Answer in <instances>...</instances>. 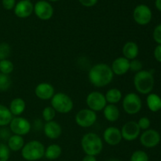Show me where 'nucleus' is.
<instances>
[{"mask_svg": "<svg viewBox=\"0 0 161 161\" xmlns=\"http://www.w3.org/2000/svg\"><path fill=\"white\" fill-rule=\"evenodd\" d=\"M113 77L114 74L111 67L105 63L95 64L88 72L90 83L96 87H103L107 86L113 81Z\"/></svg>", "mask_w": 161, "mask_h": 161, "instance_id": "nucleus-1", "label": "nucleus"}, {"mask_svg": "<svg viewBox=\"0 0 161 161\" xmlns=\"http://www.w3.org/2000/svg\"><path fill=\"white\" fill-rule=\"evenodd\" d=\"M81 147L86 155L96 157L103 149V142L98 135L89 132L85 134L82 138Z\"/></svg>", "mask_w": 161, "mask_h": 161, "instance_id": "nucleus-2", "label": "nucleus"}, {"mask_svg": "<svg viewBox=\"0 0 161 161\" xmlns=\"http://www.w3.org/2000/svg\"><path fill=\"white\" fill-rule=\"evenodd\" d=\"M155 84L153 74L149 71L142 70L134 77V86L139 94H149L153 91Z\"/></svg>", "mask_w": 161, "mask_h": 161, "instance_id": "nucleus-3", "label": "nucleus"}, {"mask_svg": "<svg viewBox=\"0 0 161 161\" xmlns=\"http://www.w3.org/2000/svg\"><path fill=\"white\" fill-rule=\"evenodd\" d=\"M45 146L41 142L32 140L23 146L21 156L27 161H36L42 159L45 153Z\"/></svg>", "mask_w": 161, "mask_h": 161, "instance_id": "nucleus-4", "label": "nucleus"}, {"mask_svg": "<svg viewBox=\"0 0 161 161\" xmlns=\"http://www.w3.org/2000/svg\"><path fill=\"white\" fill-rule=\"evenodd\" d=\"M50 104L56 113L61 114H67L70 113L74 106L72 98L68 94L62 92L55 93L53 97L50 99Z\"/></svg>", "mask_w": 161, "mask_h": 161, "instance_id": "nucleus-5", "label": "nucleus"}, {"mask_svg": "<svg viewBox=\"0 0 161 161\" xmlns=\"http://www.w3.org/2000/svg\"><path fill=\"white\" fill-rule=\"evenodd\" d=\"M122 105L123 108L127 114L135 115L141 111L142 102L138 94L131 92L124 96Z\"/></svg>", "mask_w": 161, "mask_h": 161, "instance_id": "nucleus-6", "label": "nucleus"}, {"mask_svg": "<svg viewBox=\"0 0 161 161\" xmlns=\"http://www.w3.org/2000/svg\"><path fill=\"white\" fill-rule=\"evenodd\" d=\"M86 103L88 108L94 112L102 111L107 105L105 94L99 91H92L86 96Z\"/></svg>", "mask_w": 161, "mask_h": 161, "instance_id": "nucleus-7", "label": "nucleus"}, {"mask_svg": "<svg viewBox=\"0 0 161 161\" xmlns=\"http://www.w3.org/2000/svg\"><path fill=\"white\" fill-rule=\"evenodd\" d=\"M97 113L90 108H83L80 110L75 115V123L80 127L88 128L95 124L97 121Z\"/></svg>", "mask_w": 161, "mask_h": 161, "instance_id": "nucleus-8", "label": "nucleus"}, {"mask_svg": "<svg viewBox=\"0 0 161 161\" xmlns=\"http://www.w3.org/2000/svg\"><path fill=\"white\" fill-rule=\"evenodd\" d=\"M9 130L14 135L24 136L28 135L31 128V125L26 118L15 116L9 124Z\"/></svg>", "mask_w": 161, "mask_h": 161, "instance_id": "nucleus-9", "label": "nucleus"}, {"mask_svg": "<svg viewBox=\"0 0 161 161\" xmlns=\"http://www.w3.org/2000/svg\"><path fill=\"white\" fill-rule=\"evenodd\" d=\"M133 18L138 25L142 26L147 25L153 18L152 10L146 5H138L133 11Z\"/></svg>", "mask_w": 161, "mask_h": 161, "instance_id": "nucleus-10", "label": "nucleus"}, {"mask_svg": "<svg viewBox=\"0 0 161 161\" xmlns=\"http://www.w3.org/2000/svg\"><path fill=\"white\" fill-rule=\"evenodd\" d=\"M34 13L40 20H48L53 17V8L49 2L40 0L34 5Z\"/></svg>", "mask_w": 161, "mask_h": 161, "instance_id": "nucleus-11", "label": "nucleus"}, {"mask_svg": "<svg viewBox=\"0 0 161 161\" xmlns=\"http://www.w3.org/2000/svg\"><path fill=\"white\" fill-rule=\"evenodd\" d=\"M160 133L154 129H148L144 130L140 135V142L146 148H154L160 142Z\"/></svg>", "mask_w": 161, "mask_h": 161, "instance_id": "nucleus-12", "label": "nucleus"}, {"mask_svg": "<svg viewBox=\"0 0 161 161\" xmlns=\"http://www.w3.org/2000/svg\"><path fill=\"white\" fill-rule=\"evenodd\" d=\"M123 139L127 142L135 141L139 137L141 129L135 121H128L124 124L120 130Z\"/></svg>", "mask_w": 161, "mask_h": 161, "instance_id": "nucleus-13", "label": "nucleus"}, {"mask_svg": "<svg viewBox=\"0 0 161 161\" xmlns=\"http://www.w3.org/2000/svg\"><path fill=\"white\" fill-rule=\"evenodd\" d=\"M14 11V14L19 18H27L34 13V5L31 1L20 0L16 3Z\"/></svg>", "mask_w": 161, "mask_h": 161, "instance_id": "nucleus-14", "label": "nucleus"}, {"mask_svg": "<svg viewBox=\"0 0 161 161\" xmlns=\"http://www.w3.org/2000/svg\"><path fill=\"white\" fill-rule=\"evenodd\" d=\"M103 139L108 146H117L123 139L120 130L116 127H107L104 130Z\"/></svg>", "mask_w": 161, "mask_h": 161, "instance_id": "nucleus-15", "label": "nucleus"}, {"mask_svg": "<svg viewBox=\"0 0 161 161\" xmlns=\"http://www.w3.org/2000/svg\"><path fill=\"white\" fill-rule=\"evenodd\" d=\"M35 94L41 100H50L55 94L54 87L49 83H40L35 88Z\"/></svg>", "mask_w": 161, "mask_h": 161, "instance_id": "nucleus-16", "label": "nucleus"}, {"mask_svg": "<svg viewBox=\"0 0 161 161\" xmlns=\"http://www.w3.org/2000/svg\"><path fill=\"white\" fill-rule=\"evenodd\" d=\"M112 71L116 75H124L130 70V61L124 57L116 58L112 63Z\"/></svg>", "mask_w": 161, "mask_h": 161, "instance_id": "nucleus-17", "label": "nucleus"}, {"mask_svg": "<svg viewBox=\"0 0 161 161\" xmlns=\"http://www.w3.org/2000/svg\"><path fill=\"white\" fill-rule=\"evenodd\" d=\"M43 132L50 139H58L62 134V128L59 123L52 120L47 122L43 125Z\"/></svg>", "mask_w": 161, "mask_h": 161, "instance_id": "nucleus-18", "label": "nucleus"}, {"mask_svg": "<svg viewBox=\"0 0 161 161\" xmlns=\"http://www.w3.org/2000/svg\"><path fill=\"white\" fill-rule=\"evenodd\" d=\"M123 57L129 61L136 59L139 53V48L138 44L133 41H128L124 45L122 49Z\"/></svg>", "mask_w": 161, "mask_h": 161, "instance_id": "nucleus-19", "label": "nucleus"}, {"mask_svg": "<svg viewBox=\"0 0 161 161\" xmlns=\"http://www.w3.org/2000/svg\"><path fill=\"white\" fill-rule=\"evenodd\" d=\"M25 108H26V104L25 100L21 97H16L11 101L9 109L13 116H20L25 112Z\"/></svg>", "mask_w": 161, "mask_h": 161, "instance_id": "nucleus-20", "label": "nucleus"}, {"mask_svg": "<svg viewBox=\"0 0 161 161\" xmlns=\"http://www.w3.org/2000/svg\"><path fill=\"white\" fill-rule=\"evenodd\" d=\"M103 114L105 119L112 123L117 121L120 116L119 108L113 104H108L103 109Z\"/></svg>", "mask_w": 161, "mask_h": 161, "instance_id": "nucleus-21", "label": "nucleus"}, {"mask_svg": "<svg viewBox=\"0 0 161 161\" xmlns=\"http://www.w3.org/2000/svg\"><path fill=\"white\" fill-rule=\"evenodd\" d=\"M25 139L23 136L13 135L7 140V146L9 150L13 152H17L21 150L23 146H25Z\"/></svg>", "mask_w": 161, "mask_h": 161, "instance_id": "nucleus-22", "label": "nucleus"}, {"mask_svg": "<svg viewBox=\"0 0 161 161\" xmlns=\"http://www.w3.org/2000/svg\"><path fill=\"white\" fill-rule=\"evenodd\" d=\"M146 104L151 112L157 113L161 109V97L157 94L150 93L146 98Z\"/></svg>", "mask_w": 161, "mask_h": 161, "instance_id": "nucleus-23", "label": "nucleus"}, {"mask_svg": "<svg viewBox=\"0 0 161 161\" xmlns=\"http://www.w3.org/2000/svg\"><path fill=\"white\" fill-rule=\"evenodd\" d=\"M62 153V149L58 144H51L45 149L44 157L50 160H54L59 158Z\"/></svg>", "mask_w": 161, "mask_h": 161, "instance_id": "nucleus-24", "label": "nucleus"}, {"mask_svg": "<svg viewBox=\"0 0 161 161\" xmlns=\"http://www.w3.org/2000/svg\"><path fill=\"white\" fill-rule=\"evenodd\" d=\"M105 97L107 103L113 104V105L117 104L123 98L122 92L117 88H111L107 91L106 94H105Z\"/></svg>", "mask_w": 161, "mask_h": 161, "instance_id": "nucleus-25", "label": "nucleus"}, {"mask_svg": "<svg viewBox=\"0 0 161 161\" xmlns=\"http://www.w3.org/2000/svg\"><path fill=\"white\" fill-rule=\"evenodd\" d=\"M12 113L9 108L6 105L0 104V127H4L9 125L13 117Z\"/></svg>", "mask_w": 161, "mask_h": 161, "instance_id": "nucleus-26", "label": "nucleus"}, {"mask_svg": "<svg viewBox=\"0 0 161 161\" xmlns=\"http://www.w3.org/2000/svg\"><path fill=\"white\" fill-rule=\"evenodd\" d=\"M14 65L11 61L4 59L0 61V73L9 75L14 71Z\"/></svg>", "mask_w": 161, "mask_h": 161, "instance_id": "nucleus-27", "label": "nucleus"}, {"mask_svg": "<svg viewBox=\"0 0 161 161\" xmlns=\"http://www.w3.org/2000/svg\"><path fill=\"white\" fill-rule=\"evenodd\" d=\"M12 80L9 75L0 73V91H6L9 89Z\"/></svg>", "mask_w": 161, "mask_h": 161, "instance_id": "nucleus-28", "label": "nucleus"}, {"mask_svg": "<svg viewBox=\"0 0 161 161\" xmlns=\"http://www.w3.org/2000/svg\"><path fill=\"white\" fill-rule=\"evenodd\" d=\"M42 116L46 122L52 121L53 120L55 116H56V111L51 106H47L44 108L43 110H42Z\"/></svg>", "mask_w": 161, "mask_h": 161, "instance_id": "nucleus-29", "label": "nucleus"}, {"mask_svg": "<svg viewBox=\"0 0 161 161\" xmlns=\"http://www.w3.org/2000/svg\"><path fill=\"white\" fill-rule=\"evenodd\" d=\"M149 156L145 151L136 150L132 153L130 161H149Z\"/></svg>", "mask_w": 161, "mask_h": 161, "instance_id": "nucleus-30", "label": "nucleus"}, {"mask_svg": "<svg viewBox=\"0 0 161 161\" xmlns=\"http://www.w3.org/2000/svg\"><path fill=\"white\" fill-rule=\"evenodd\" d=\"M10 157V150L7 145L0 142V161H8Z\"/></svg>", "mask_w": 161, "mask_h": 161, "instance_id": "nucleus-31", "label": "nucleus"}, {"mask_svg": "<svg viewBox=\"0 0 161 161\" xmlns=\"http://www.w3.org/2000/svg\"><path fill=\"white\" fill-rule=\"evenodd\" d=\"M11 52V48L9 45L6 42L0 43V61L4 59H7Z\"/></svg>", "mask_w": 161, "mask_h": 161, "instance_id": "nucleus-32", "label": "nucleus"}, {"mask_svg": "<svg viewBox=\"0 0 161 161\" xmlns=\"http://www.w3.org/2000/svg\"><path fill=\"white\" fill-rule=\"evenodd\" d=\"M142 68L143 64L139 60L134 59L130 61V70H131L132 72H135L137 73L142 70Z\"/></svg>", "mask_w": 161, "mask_h": 161, "instance_id": "nucleus-33", "label": "nucleus"}, {"mask_svg": "<svg viewBox=\"0 0 161 161\" xmlns=\"http://www.w3.org/2000/svg\"><path fill=\"white\" fill-rule=\"evenodd\" d=\"M137 123H138V125L139 127V128L143 130H146L148 129H149V127H150L151 124L150 119L148 117H146V116H143V117L140 118L139 120Z\"/></svg>", "mask_w": 161, "mask_h": 161, "instance_id": "nucleus-34", "label": "nucleus"}, {"mask_svg": "<svg viewBox=\"0 0 161 161\" xmlns=\"http://www.w3.org/2000/svg\"><path fill=\"white\" fill-rule=\"evenodd\" d=\"M153 37L154 41L158 45H161V24L156 26V28H154Z\"/></svg>", "mask_w": 161, "mask_h": 161, "instance_id": "nucleus-35", "label": "nucleus"}, {"mask_svg": "<svg viewBox=\"0 0 161 161\" xmlns=\"http://www.w3.org/2000/svg\"><path fill=\"white\" fill-rule=\"evenodd\" d=\"M2 5L6 10L14 9L16 6V0H2Z\"/></svg>", "mask_w": 161, "mask_h": 161, "instance_id": "nucleus-36", "label": "nucleus"}, {"mask_svg": "<svg viewBox=\"0 0 161 161\" xmlns=\"http://www.w3.org/2000/svg\"><path fill=\"white\" fill-rule=\"evenodd\" d=\"M98 0H79V3L84 7H92L97 3Z\"/></svg>", "mask_w": 161, "mask_h": 161, "instance_id": "nucleus-37", "label": "nucleus"}, {"mask_svg": "<svg viewBox=\"0 0 161 161\" xmlns=\"http://www.w3.org/2000/svg\"><path fill=\"white\" fill-rule=\"evenodd\" d=\"M153 55L156 61H157L158 62L161 63V45H157V47H155V49H154Z\"/></svg>", "mask_w": 161, "mask_h": 161, "instance_id": "nucleus-38", "label": "nucleus"}, {"mask_svg": "<svg viewBox=\"0 0 161 161\" xmlns=\"http://www.w3.org/2000/svg\"><path fill=\"white\" fill-rule=\"evenodd\" d=\"M82 161H97V159H96V157H94V156L86 155L83 157Z\"/></svg>", "mask_w": 161, "mask_h": 161, "instance_id": "nucleus-39", "label": "nucleus"}, {"mask_svg": "<svg viewBox=\"0 0 161 161\" xmlns=\"http://www.w3.org/2000/svg\"><path fill=\"white\" fill-rule=\"evenodd\" d=\"M155 6L159 11L161 12V0H156L155 1Z\"/></svg>", "mask_w": 161, "mask_h": 161, "instance_id": "nucleus-40", "label": "nucleus"}, {"mask_svg": "<svg viewBox=\"0 0 161 161\" xmlns=\"http://www.w3.org/2000/svg\"><path fill=\"white\" fill-rule=\"evenodd\" d=\"M49 2H58L60 1V0H48Z\"/></svg>", "mask_w": 161, "mask_h": 161, "instance_id": "nucleus-41", "label": "nucleus"}, {"mask_svg": "<svg viewBox=\"0 0 161 161\" xmlns=\"http://www.w3.org/2000/svg\"><path fill=\"white\" fill-rule=\"evenodd\" d=\"M28 1H31V0H28Z\"/></svg>", "mask_w": 161, "mask_h": 161, "instance_id": "nucleus-42", "label": "nucleus"}]
</instances>
